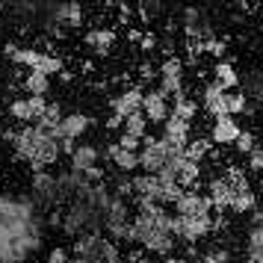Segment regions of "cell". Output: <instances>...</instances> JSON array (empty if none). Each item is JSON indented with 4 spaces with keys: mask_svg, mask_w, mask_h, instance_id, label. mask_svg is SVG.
I'll return each mask as SVG.
<instances>
[{
    "mask_svg": "<svg viewBox=\"0 0 263 263\" xmlns=\"http://www.w3.org/2000/svg\"><path fill=\"white\" fill-rule=\"evenodd\" d=\"M53 18H57V24L80 27L83 24V6L80 3H60V6H53Z\"/></svg>",
    "mask_w": 263,
    "mask_h": 263,
    "instance_id": "44dd1931",
    "label": "cell"
},
{
    "mask_svg": "<svg viewBox=\"0 0 263 263\" xmlns=\"http://www.w3.org/2000/svg\"><path fill=\"white\" fill-rule=\"evenodd\" d=\"M98 163H101V148L92 142H77L74 151L68 154V172L83 175L89 183H98V180L104 178V172H101Z\"/></svg>",
    "mask_w": 263,
    "mask_h": 263,
    "instance_id": "3957f363",
    "label": "cell"
},
{
    "mask_svg": "<svg viewBox=\"0 0 263 263\" xmlns=\"http://www.w3.org/2000/svg\"><path fill=\"white\" fill-rule=\"evenodd\" d=\"M24 92L33 98H45L50 92V77H45V74H39V71H27L24 74Z\"/></svg>",
    "mask_w": 263,
    "mask_h": 263,
    "instance_id": "7402d4cb",
    "label": "cell"
},
{
    "mask_svg": "<svg viewBox=\"0 0 263 263\" xmlns=\"http://www.w3.org/2000/svg\"><path fill=\"white\" fill-rule=\"evenodd\" d=\"M260 183H263V168H260Z\"/></svg>",
    "mask_w": 263,
    "mask_h": 263,
    "instance_id": "d590c367",
    "label": "cell"
},
{
    "mask_svg": "<svg viewBox=\"0 0 263 263\" xmlns=\"http://www.w3.org/2000/svg\"><path fill=\"white\" fill-rule=\"evenodd\" d=\"M249 168L260 175V168H263V148H260V145H257V148H254V151L249 154Z\"/></svg>",
    "mask_w": 263,
    "mask_h": 263,
    "instance_id": "4dcf8cb0",
    "label": "cell"
},
{
    "mask_svg": "<svg viewBox=\"0 0 263 263\" xmlns=\"http://www.w3.org/2000/svg\"><path fill=\"white\" fill-rule=\"evenodd\" d=\"M172 234L180 237L183 242H198V239L213 234V216H201V219H183V216L172 213Z\"/></svg>",
    "mask_w": 263,
    "mask_h": 263,
    "instance_id": "52a82bcc",
    "label": "cell"
},
{
    "mask_svg": "<svg viewBox=\"0 0 263 263\" xmlns=\"http://www.w3.org/2000/svg\"><path fill=\"white\" fill-rule=\"evenodd\" d=\"M142 116L148 124H160L163 127V121L172 116V98L166 92H160V89H148L142 95Z\"/></svg>",
    "mask_w": 263,
    "mask_h": 263,
    "instance_id": "9c48e42d",
    "label": "cell"
},
{
    "mask_svg": "<svg viewBox=\"0 0 263 263\" xmlns=\"http://www.w3.org/2000/svg\"><path fill=\"white\" fill-rule=\"evenodd\" d=\"M201 48L204 53H210V57H216V60L222 62V57H225V50H228V42L225 39H207V42H201Z\"/></svg>",
    "mask_w": 263,
    "mask_h": 263,
    "instance_id": "484cf974",
    "label": "cell"
},
{
    "mask_svg": "<svg viewBox=\"0 0 263 263\" xmlns=\"http://www.w3.org/2000/svg\"><path fill=\"white\" fill-rule=\"evenodd\" d=\"M116 145H119V148H124V151H133V154H139V148H142V139H133V136H127V133H119Z\"/></svg>",
    "mask_w": 263,
    "mask_h": 263,
    "instance_id": "f1b7e54d",
    "label": "cell"
},
{
    "mask_svg": "<svg viewBox=\"0 0 263 263\" xmlns=\"http://www.w3.org/2000/svg\"><path fill=\"white\" fill-rule=\"evenodd\" d=\"M157 45H160V39H157L151 30H145L142 39H139V48H142L145 53H151V50H157Z\"/></svg>",
    "mask_w": 263,
    "mask_h": 263,
    "instance_id": "f546056e",
    "label": "cell"
},
{
    "mask_svg": "<svg viewBox=\"0 0 263 263\" xmlns=\"http://www.w3.org/2000/svg\"><path fill=\"white\" fill-rule=\"evenodd\" d=\"M172 207H175V216H183V219L213 216V207H210V201H207V195L198 192V190H183V195H180Z\"/></svg>",
    "mask_w": 263,
    "mask_h": 263,
    "instance_id": "30bf717a",
    "label": "cell"
},
{
    "mask_svg": "<svg viewBox=\"0 0 263 263\" xmlns=\"http://www.w3.org/2000/svg\"><path fill=\"white\" fill-rule=\"evenodd\" d=\"M116 42H119V36H116L112 27H89L83 36V45L95 57H109L112 48H116Z\"/></svg>",
    "mask_w": 263,
    "mask_h": 263,
    "instance_id": "8fae6325",
    "label": "cell"
},
{
    "mask_svg": "<svg viewBox=\"0 0 263 263\" xmlns=\"http://www.w3.org/2000/svg\"><path fill=\"white\" fill-rule=\"evenodd\" d=\"M260 104H263V92H260Z\"/></svg>",
    "mask_w": 263,
    "mask_h": 263,
    "instance_id": "8d00e7d4",
    "label": "cell"
},
{
    "mask_svg": "<svg viewBox=\"0 0 263 263\" xmlns=\"http://www.w3.org/2000/svg\"><path fill=\"white\" fill-rule=\"evenodd\" d=\"M48 107V98H33V95H18L9 104V116H12L21 127H36L42 112Z\"/></svg>",
    "mask_w": 263,
    "mask_h": 263,
    "instance_id": "8992f818",
    "label": "cell"
},
{
    "mask_svg": "<svg viewBox=\"0 0 263 263\" xmlns=\"http://www.w3.org/2000/svg\"><path fill=\"white\" fill-rule=\"evenodd\" d=\"M6 60H12L15 65H24L27 71H39L45 77H57V74L65 71V62L62 57H57L53 50H39V48H21V45H6L3 48Z\"/></svg>",
    "mask_w": 263,
    "mask_h": 263,
    "instance_id": "7a4b0ae2",
    "label": "cell"
},
{
    "mask_svg": "<svg viewBox=\"0 0 263 263\" xmlns=\"http://www.w3.org/2000/svg\"><path fill=\"white\" fill-rule=\"evenodd\" d=\"M48 263H71V249L68 246H53L48 251Z\"/></svg>",
    "mask_w": 263,
    "mask_h": 263,
    "instance_id": "83f0119b",
    "label": "cell"
},
{
    "mask_svg": "<svg viewBox=\"0 0 263 263\" xmlns=\"http://www.w3.org/2000/svg\"><path fill=\"white\" fill-rule=\"evenodd\" d=\"M186 62L180 60V57H166V60L160 62V68H157V80H160V92H166L168 98L180 95V92H186L183 89V77H186Z\"/></svg>",
    "mask_w": 263,
    "mask_h": 263,
    "instance_id": "277c9868",
    "label": "cell"
},
{
    "mask_svg": "<svg viewBox=\"0 0 263 263\" xmlns=\"http://www.w3.org/2000/svg\"><path fill=\"white\" fill-rule=\"evenodd\" d=\"M33 192L48 204L60 201V183H57V175H53V172H36V175H33Z\"/></svg>",
    "mask_w": 263,
    "mask_h": 263,
    "instance_id": "2e32d148",
    "label": "cell"
},
{
    "mask_svg": "<svg viewBox=\"0 0 263 263\" xmlns=\"http://www.w3.org/2000/svg\"><path fill=\"white\" fill-rule=\"evenodd\" d=\"M246 251H249V257H246V260L263 263V225H254V228L249 231V242H246Z\"/></svg>",
    "mask_w": 263,
    "mask_h": 263,
    "instance_id": "cb8c5ba5",
    "label": "cell"
},
{
    "mask_svg": "<svg viewBox=\"0 0 263 263\" xmlns=\"http://www.w3.org/2000/svg\"><path fill=\"white\" fill-rule=\"evenodd\" d=\"M213 83L222 89V92H237V86H239V74L237 68H234V62H216L213 65Z\"/></svg>",
    "mask_w": 263,
    "mask_h": 263,
    "instance_id": "ac0fdd59",
    "label": "cell"
},
{
    "mask_svg": "<svg viewBox=\"0 0 263 263\" xmlns=\"http://www.w3.org/2000/svg\"><path fill=\"white\" fill-rule=\"evenodd\" d=\"M121 133H127L133 139H145V136H148V121H145L142 112H133L130 119L121 121Z\"/></svg>",
    "mask_w": 263,
    "mask_h": 263,
    "instance_id": "d4e9b609",
    "label": "cell"
},
{
    "mask_svg": "<svg viewBox=\"0 0 263 263\" xmlns=\"http://www.w3.org/2000/svg\"><path fill=\"white\" fill-rule=\"evenodd\" d=\"M231 192H234V190H231V183L219 175V178H213L210 183H207V192H204V195H207L210 207L222 213V210H228V204H231Z\"/></svg>",
    "mask_w": 263,
    "mask_h": 263,
    "instance_id": "e0dca14e",
    "label": "cell"
},
{
    "mask_svg": "<svg viewBox=\"0 0 263 263\" xmlns=\"http://www.w3.org/2000/svg\"><path fill=\"white\" fill-rule=\"evenodd\" d=\"M9 142H12L15 157L24 160L33 172H50L62 157L60 142L39 127H21V130L9 133Z\"/></svg>",
    "mask_w": 263,
    "mask_h": 263,
    "instance_id": "6da1fadb",
    "label": "cell"
},
{
    "mask_svg": "<svg viewBox=\"0 0 263 263\" xmlns=\"http://www.w3.org/2000/svg\"><path fill=\"white\" fill-rule=\"evenodd\" d=\"M139 74H142V80H154V77H157V68L151 65V62H142V65H139Z\"/></svg>",
    "mask_w": 263,
    "mask_h": 263,
    "instance_id": "1f68e13d",
    "label": "cell"
},
{
    "mask_svg": "<svg viewBox=\"0 0 263 263\" xmlns=\"http://www.w3.org/2000/svg\"><path fill=\"white\" fill-rule=\"evenodd\" d=\"M231 204H228V210H234V213H251L254 207H257V195L251 190V183H237V186H231Z\"/></svg>",
    "mask_w": 263,
    "mask_h": 263,
    "instance_id": "9a60e30c",
    "label": "cell"
},
{
    "mask_svg": "<svg viewBox=\"0 0 263 263\" xmlns=\"http://www.w3.org/2000/svg\"><path fill=\"white\" fill-rule=\"evenodd\" d=\"M142 33H145V30H136V27H133V30H127V39H130V42H136V45H139V39H142Z\"/></svg>",
    "mask_w": 263,
    "mask_h": 263,
    "instance_id": "d6a6232c",
    "label": "cell"
},
{
    "mask_svg": "<svg viewBox=\"0 0 263 263\" xmlns=\"http://www.w3.org/2000/svg\"><path fill=\"white\" fill-rule=\"evenodd\" d=\"M246 263H251V260H246Z\"/></svg>",
    "mask_w": 263,
    "mask_h": 263,
    "instance_id": "f35d334b",
    "label": "cell"
},
{
    "mask_svg": "<svg viewBox=\"0 0 263 263\" xmlns=\"http://www.w3.org/2000/svg\"><path fill=\"white\" fill-rule=\"evenodd\" d=\"M213 151V142L210 139H204V136H198V139H190V145L183 148V157L190 160V163H198L201 166L204 163V157Z\"/></svg>",
    "mask_w": 263,
    "mask_h": 263,
    "instance_id": "603a6c76",
    "label": "cell"
},
{
    "mask_svg": "<svg viewBox=\"0 0 263 263\" xmlns=\"http://www.w3.org/2000/svg\"><path fill=\"white\" fill-rule=\"evenodd\" d=\"M168 160H172V154H168L166 145L160 142V136H145L142 148H139V168H142V175H160Z\"/></svg>",
    "mask_w": 263,
    "mask_h": 263,
    "instance_id": "5b68a950",
    "label": "cell"
},
{
    "mask_svg": "<svg viewBox=\"0 0 263 263\" xmlns=\"http://www.w3.org/2000/svg\"><path fill=\"white\" fill-rule=\"evenodd\" d=\"M201 109L207 116H213V121L225 119L228 116V92H222L216 83H207L201 92Z\"/></svg>",
    "mask_w": 263,
    "mask_h": 263,
    "instance_id": "7c38bea8",
    "label": "cell"
},
{
    "mask_svg": "<svg viewBox=\"0 0 263 263\" xmlns=\"http://www.w3.org/2000/svg\"><path fill=\"white\" fill-rule=\"evenodd\" d=\"M142 89L139 86H130V89H121L109 98V116H116L119 121L130 119L133 112H142Z\"/></svg>",
    "mask_w": 263,
    "mask_h": 263,
    "instance_id": "ba28073f",
    "label": "cell"
},
{
    "mask_svg": "<svg viewBox=\"0 0 263 263\" xmlns=\"http://www.w3.org/2000/svg\"><path fill=\"white\" fill-rule=\"evenodd\" d=\"M104 157L109 160V166L116 168L119 175H133V172L139 168V154H133V151H124V148H119L116 142H109V145H107Z\"/></svg>",
    "mask_w": 263,
    "mask_h": 263,
    "instance_id": "4fadbf2b",
    "label": "cell"
},
{
    "mask_svg": "<svg viewBox=\"0 0 263 263\" xmlns=\"http://www.w3.org/2000/svg\"><path fill=\"white\" fill-rule=\"evenodd\" d=\"M0 12H3V3H0Z\"/></svg>",
    "mask_w": 263,
    "mask_h": 263,
    "instance_id": "74e56055",
    "label": "cell"
},
{
    "mask_svg": "<svg viewBox=\"0 0 263 263\" xmlns=\"http://www.w3.org/2000/svg\"><path fill=\"white\" fill-rule=\"evenodd\" d=\"M254 148H257V139H254V133H251V130H242V133H239V139H237V151L249 157Z\"/></svg>",
    "mask_w": 263,
    "mask_h": 263,
    "instance_id": "4316f807",
    "label": "cell"
},
{
    "mask_svg": "<svg viewBox=\"0 0 263 263\" xmlns=\"http://www.w3.org/2000/svg\"><path fill=\"white\" fill-rule=\"evenodd\" d=\"M62 116H65V109H62L60 101H48V107H45V112H42V119H39V130H45V133H57V127H60V121Z\"/></svg>",
    "mask_w": 263,
    "mask_h": 263,
    "instance_id": "ffe728a7",
    "label": "cell"
},
{
    "mask_svg": "<svg viewBox=\"0 0 263 263\" xmlns=\"http://www.w3.org/2000/svg\"><path fill=\"white\" fill-rule=\"evenodd\" d=\"M239 133H242V127L237 124V119L225 116V119L213 121V127H210V142L213 145H237Z\"/></svg>",
    "mask_w": 263,
    "mask_h": 263,
    "instance_id": "5bb4252c",
    "label": "cell"
},
{
    "mask_svg": "<svg viewBox=\"0 0 263 263\" xmlns=\"http://www.w3.org/2000/svg\"><path fill=\"white\" fill-rule=\"evenodd\" d=\"M157 263H183V257H178V254H168V257H160Z\"/></svg>",
    "mask_w": 263,
    "mask_h": 263,
    "instance_id": "e575fe53",
    "label": "cell"
},
{
    "mask_svg": "<svg viewBox=\"0 0 263 263\" xmlns=\"http://www.w3.org/2000/svg\"><path fill=\"white\" fill-rule=\"evenodd\" d=\"M172 116H175V119H180V121H190V124H192V119L198 116V101H195V98H190L186 92L175 95V98H172Z\"/></svg>",
    "mask_w": 263,
    "mask_h": 263,
    "instance_id": "d6986e66",
    "label": "cell"
},
{
    "mask_svg": "<svg viewBox=\"0 0 263 263\" xmlns=\"http://www.w3.org/2000/svg\"><path fill=\"white\" fill-rule=\"evenodd\" d=\"M119 127H121V121L116 119V116H109L107 119V130H119Z\"/></svg>",
    "mask_w": 263,
    "mask_h": 263,
    "instance_id": "836d02e7",
    "label": "cell"
}]
</instances>
